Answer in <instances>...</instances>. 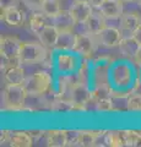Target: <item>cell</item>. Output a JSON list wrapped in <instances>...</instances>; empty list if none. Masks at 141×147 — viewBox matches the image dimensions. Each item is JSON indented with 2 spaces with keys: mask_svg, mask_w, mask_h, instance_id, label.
Wrapping results in <instances>:
<instances>
[{
  "mask_svg": "<svg viewBox=\"0 0 141 147\" xmlns=\"http://www.w3.org/2000/svg\"><path fill=\"white\" fill-rule=\"evenodd\" d=\"M52 85V76L45 71H37L32 75L27 76L24 82V88L26 90L27 94L37 97L47 93Z\"/></svg>",
  "mask_w": 141,
  "mask_h": 147,
  "instance_id": "1",
  "label": "cell"
},
{
  "mask_svg": "<svg viewBox=\"0 0 141 147\" xmlns=\"http://www.w3.org/2000/svg\"><path fill=\"white\" fill-rule=\"evenodd\" d=\"M27 92L22 85H6L3 92V107L6 110H21L25 105Z\"/></svg>",
  "mask_w": 141,
  "mask_h": 147,
  "instance_id": "2",
  "label": "cell"
},
{
  "mask_svg": "<svg viewBox=\"0 0 141 147\" xmlns=\"http://www.w3.org/2000/svg\"><path fill=\"white\" fill-rule=\"evenodd\" d=\"M47 49L44 44L36 42H22L20 50V63L24 64H38L45 60Z\"/></svg>",
  "mask_w": 141,
  "mask_h": 147,
  "instance_id": "3",
  "label": "cell"
},
{
  "mask_svg": "<svg viewBox=\"0 0 141 147\" xmlns=\"http://www.w3.org/2000/svg\"><path fill=\"white\" fill-rule=\"evenodd\" d=\"M21 40L17 37L7 36L1 37L0 39V54L7 61H20V50H21Z\"/></svg>",
  "mask_w": 141,
  "mask_h": 147,
  "instance_id": "4",
  "label": "cell"
},
{
  "mask_svg": "<svg viewBox=\"0 0 141 147\" xmlns=\"http://www.w3.org/2000/svg\"><path fill=\"white\" fill-rule=\"evenodd\" d=\"M121 34V31L115 28V27L106 26L102 31H99L97 34H94V37H96V42L98 45L104 48H114L120 44L123 39Z\"/></svg>",
  "mask_w": 141,
  "mask_h": 147,
  "instance_id": "5",
  "label": "cell"
},
{
  "mask_svg": "<svg viewBox=\"0 0 141 147\" xmlns=\"http://www.w3.org/2000/svg\"><path fill=\"white\" fill-rule=\"evenodd\" d=\"M96 45H97V42H96L94 34H91L88 32L77 33L74 52L82 55V57H90V55L93 54Z\"/></svg>",
  "mask_w": 141,
  "mask_h": 147,
  "instance_id": "6",
  "label": "cell"
},
{
  "mask_svg": "<svg viewBox=\"0 0 141 147\" xmlns=\"http://www.w3.org/2000/svg\"><path fill=\"white\" fill-rule=\"evenodd\" d=\"M92 98V92L88 90L87 85H82L76 82L71 90L70 100L75 105V109H85L86 104Z\"/></svg>",
  "mask_w": 141,
  "mask_h": 147,
  "instance_id": "7",
  "label": "cell"
},
{
  "mask_svg": "<svg viewBox=\"0 0 141 147\" xmlns=\"http://www.w3.org/2000/svg\"><path fill=\"white\" fill-rule=\"evenodd\" d=\"M141 27V17L135 12L123 13L120 16V31L121 33L133 36Z\"/></svg>",
  "mask_w": 141,
  "mask_h": 147,
  "instance_id": "8",
  "label": "cell"
},
{
  "mask_svg": "<svg viewBox=\"0 0 141 147\" xmlns=\"http://www.w3.org/2000/svg\"><path fill=\"white\" fill-rule=\"evenodd\" d=\"M92 5L86 1H74V4L69 9L71 15L74 16L75 21L77 24H85L88 20V17L92 15Z\"/></svg>",
  "mask_w": 141,
  "mask_h": 147,
  "instance_id": "9",
  "label": "cell"
},
{
  "mask_svg": "<svg viewBox=\"0 0 141 147\" xmlns=\"http://www.w3.org/2000/svg\"><path fill=\"white\" fill-rule=\"evenodd\" d=\"M53 25L59 30V32H64V31H74L75 26L77 22L75 21L74 16L71 15L70 10H61L58 15L52 18Z\"/></svg>",
  "mask_w": 141,
  "mask_h": 147,
  "instance_id": "10",
  "label": "cell"
},
{
  "mask_svg": "<svg viewBox=\"0 0 141 147\" xmlns=\"http://www.w3.org/2000/svg\"><path fill=\"white\" fill-rule=\"evenodd\" d=\"M112 80L118 87H125L131 82V70L129 66L124 65V64H119L117 65L111 72Z\"/></svg>",
  "mask_w": 141,
  "mask_h": 147,
  "instance_id": "11",
  "label": "cell"
},
{
  "mask_svg": "<svg viewBox=\"0 0 141 147\" xmlns=\"http://www.w3.org/2000/svg\"><path fill=\"white\" fill-rule=\"evenodd\" d=\"M106 18H119L123 15V1L120 0H106L98 9Z\"/></svg>",
  "mask_w": 141,
  "mask_h": 147,
  "instance_id": "12",
  "label": "cell"
},
{
  "mask_svg": "<svg viewBox=\"0 0 141 147\" xmlns=\"http://www.w3.org/2000/svg\"><path fill=\"white\" fill-rule=\"evenodd\" d=\"M59 33H60L59 30L52 24V25H47V26H45L37 36L39 37L40 43L44 44L45 47L55 48V44H57L58 38H59Z\"/></svg>",
  "mask_w": 141,
  "mask_h": 147,
  "instance_id": "13",
  "label": "cell"
},
{
  "mask_svg": "<svg viewBox=\"0 0 141 147\" xmlns=\"http://www.w3.org/2000/svg\"><path fill=\"white\" fill-rule=\"evenodd\" d=\"M85 27H86V32H88L91 34H97L99 31H102L106 27V17H104L101 11L97 12H92V15L88 17V20L85 22Z\"/></svg>",
  "mask_w": 141,
  "mask_h": 147,
  "instance_id": "14",
  "label": "cell"
},
{
  "mask_svg": "<svg viewBox=\"0 0 141 147\" xmlns=\"http://www.w3.org/2000/svg\"><path fill=\"white\" fill-rule=\"evenodd\" d=\"M4 80H5L6 85H24L26 80L24 69L17 65L7 67L4 74Z\"/></svg>",
  "mask_w": 141,
  "mask_h": 147,
  "instance_id": "15",
  "label": "cell"
},
{
  "mask_svg": "<svg viewBox=\"0 0 141 147\" xmlns=\"http://www.w3.org/2000/svg\"><path fill=\"white\" fill-rule=\"evenodd\" d=\"M140 47H141L140 43L134 38L133 36L124 37V38L121 39L120 44H119V49H120L121 54L124 55V57L131 58V59L135 58V55H136V53L139 52Z\"/></svg>",
  "mask_w": 141,
  "mask_h": 147,
  "instance_id": "16",
  "label": "cell"
},
{
  "mask_svg": "<svg viewBox=\"0 0 141 147\" xmlns=\"http://www.w3.org/2000/svg\"><path fill=\"white\" fill-rule=\"evenodd\" d=\"M76 37L77 34L74 31H64L59 33L58 42L55 44V48L58 50H74L76 44Z\"/></svg>",
  "mask_w": 141,
  "mask_h": 147,
  "instance_id": "17",
  "label": "cell"
},
{
  "mask_svg": "<svg viewBox=\"0 0 141 147\" xmlns=\"http://www.w3.org/2000/svg\"><path fill=\"white\" fill-rule=\"evenodd\" d=\"M33 144V139L30 132L26 131H10L9 145L13 147H30Z\"/></svg>",
  "mask_w": 141,
  "mask_h": 147,
  "instance_id": "18",
  "label": "cell"
},
{
  "mask_svg": "<svg viewBox=\"0 0 141 147\" xmlns=\"http://www.w3.org/2000/svg\"><path fill=\"white\" fill-rule=\"evenodd\" d=\"M76 67V60L72 54L61 53L57 58V69L60 74H71Z\"/></svg>",
  "mask_w": 141,
  "mask_h": 147,
  "instance_id": "19",
  "label": "cell"
},
{
  "mask_svg": "<svg viewBox=\"0 0 141 147\" xmlns=\"http://www.w3.org/2000/svg\"><path fill=\"white\" fill-rule=\"evenodd\" d=\"M47 145L52 147L67 146V131L65 130H51L47 132Z\"/></svg>",
  "mask_w": 141,
  "mask_h": 147,
  "instance_id": "20",
  "label": "cell"
},
{
  "mask_svg": "<svg viewBox=\"0 0 141 147\" xmlns=\"http://www.w3.org/2000/svg\"><path fill=\"white\" fill-rule=\"evenodd\" d=\"M104 134L103 131L81 130L79 131V146H97V141Z\"/></svg>",
  "mask_w": 141,
  "mask_h": 147,
  "instance_id": "21",
  "label": "cell"
},
{
  "mask_svg": "<svg viewBox=\"0 0 141 147\" xmlns=\"http://www.w3.org/2000/svg\"><path fill=\"white\" fill-rule=\"evenodd\" d=\"M129 97L130 93L126 92L112 91V110H117V112L129 110Z\"/></svg>",
  "mask_w": 141,
  "mask_h": 147,
  "instance_id": "22",
  "label": "cell"
},
{
  "mask_svg": "<svg viewBox=\"0 0 141 147\" xmlns=\"http://www.w3.org/2000/svg\"><path fill=\"white\" fill-rule=\"evenodd\" d=\"M1 20H4L9 26L17 27L24 21V13L17 7H11L1 11Z\"/></svg>",
  "mask_w": 141,
  "mask_h": 147,
  "instance_id": "23",
  "label": "cell"
},
{
  "mask_svg": "<svg viewBox=\"0 0 141 147\" xmlns=\"http://www.w3.org/2000/svg\"><path fill=\"white\" fill-rule=\"evenodd\" d=\"M109 79H111V71L109 65H98L93 71V84L96 87L109 86Z\"/></svg>",
  "mask_w": 141,
  "mask_h": 147,
  "instance_id": "24",
  "label": "cell"
},
{
  "mask_svg": "<svg viewBox=\"0 0 141 147\" xmlns=\"http://www.w3.org/2000/svg\"><path fill=\"white\" fill-rule=\"evenodd\" d=\"M106 142L108 146H126V130H112L106 132Z\"/></svg>",
  "mask_w": 141,
  "mask_h": 147,
  "instance_id": "25",
  "label": "cell"
},
{
  "mask_svg": "<svg viewBox=\"0 0 141 147\" xmlns=\"http://www.w3.org/2000/svg\"><path fill=\"white\" fill-rule=\"evenodd\" d=\"M40 10L45 16H48L49 18H54L61 11L60 3L58 0H44L40 6Z\"/></svg>",
  "mask_w": 141,
  "mask_h": 147,
  "instance_id": "26",
  "label": "cell"
},
{
  "mask_svg": "<svg viewBox=\"0 0 141 147\" xmlns=\"http://www.w3.org/2000/svg\"><path fill=\"white\" fill-rule=\"evenodd\" d=\"M47 17L44 13H34L33 16H31L30 18V27L32 32H34L36 34H38L45 26H47Z\"/></svg>",
  "mask_w": 141,
  "mask_h": 147,
  "instance_id": "27",
  "label": "cell"
},
{
  "mask_svg": "<svg viewBox=\"0 0 141 147\" xmlns=\"http://www.w3.org/2000/svg\"><path fill=\"white\" fill-rule=\"evenodd\" d=\"M141 145V131L126 130V146H140Z\"/></svg>",
  "mask_w": 141,
  "mask_h": 147,
  "instance_id": "28",
  "label": "cell"
},
{
  "mask_svg": "<svg viewBox=\"0 0 141 147\" xmlns=\"http://www.w3.org/2000/svg\"><path fill=\"white\" fill-rule=\"evenodd\" d=\"M90 79H91L90 67L87 65V63H84L79 69V74H77V82H79V84H82V85H87Z\"/></svg>",
  "mask_w": 141,
  "mask_h": 147,
  "instance_id": "29",
  "label": "cell"
},
{
  "mask_svg": "<svg viewBox=\"0 0 141 147\" xmlns=\"http://www.w3.org/2000/svg\"><path fill=\"white\" fill-rule=\"evenodd\" d=\"M129 110H141V93L133 92L129 97Z\"/></svg>",
  "mask_w": 141,
  "mask_h": 147,
  "instance_id": "30",
  "label": "cell"
},
{
  "mask_svg": "<svg viewBox=\"0 0 141 147\" xmlns=\"http://www.w3.org/2000/svg\"><path fill=\"white\" fill-rule=\"evenodd\" d=\"M67 146H79V131H67Z\"/></svg>",
  "mask_w": 141,
  "mask_h": 147,
  "instance_id": "31",
  "label": "cell"
},
{
  "mask_svg": "<svg viewBox=\"0 0 141 147\" xmlns=\"http://www.w3.org/2000/svg\"><path fill=\"white\" fill-rule=\"evenodd\" d=\"M20 0H0V6H1V11L7 10L11 7H17Z\"/></svg>",
  "mask_w": 141,
  "mask_h": 147,
  "instance_id": "32",
  "label": "cell"
},
{
  "mask_svg": "<svg viewBox=\"0 0 141 147\" xmlns=\"http://www.w3.org/2000/svg\"><path fill=\"white\" fill-rule=\"evenodd\" d=\"M22 1L31 9H40L44 0H22Z\"/></svg>",
  "mask_w": 141,
  "mask_h": 147,
  "instance_id": "33",
  "label": "cell"
},
{
  "mask_svg": "<svg viewBox=\"0 0 141 147\" xmlns=\"http://www.w3.org/2000/svg\"><path fill=\"white\" fill-rule=\"evenodd\" d=\"M104 1H106V0H90V4L92 5V7L99 9L104 4Z\"/></svg>",
  "mask_w": 141,
  "mask_h": 147,
  "instance_id": "34",
  "label": "cell"
},
{
  "mask_svg": "<svg viewBox=\"0 0 141 147\" xmlns=\"http://www.w3.org/2000/svg\"><path fill=\"white\" fill-rule=\"evenodd\" d=\"M134 61H135V64H138L139 66H141V47H140V49H139V52L136 53V55H135Z\"/></svg>",
  "mask_w": 141,
  "mask_h": 147,
  "instance_id": "35",
  "label": "cell"
},
{
  "mask_svg": "<svg viewBox=\"0 0 141 147\" xmlns=\"http://www.w3.org/2000/svg\"><path fill=\"white\" fill-rule=\"evenodd\" d=\"M133 37H134V38H135L136 40H138V42L140 43V45H141V27H140V28H139V30L136 31L135 33L133 34Z\"/></svg>",
  "mask_w": 141,
  "mask_h": 147,
  "instance_id": "36",
  "label": "cell"
},
{
  "mask_svg": "<svg viewBox=\"0 0 141 147\" xmlns=\"http://www.w3.org/2000/svg\"><path fill=\"white\" fill-rule=\"evenodd\" d=\"M120 1H123V3H131V1H134V0H120Z\"/></svg>",
  "mask_w": 141,
  "mask_h": 147,
  "instance_id": "37",
  "label": "cell"
},
{
  "mask_svg": "<svg viewBox=\"0 0 141 147\" xmlns=\"http://www.w3.org/2000/svg\"><path fill=\"white\" fill-rule=\"evenodd\" d=\"M74 1H86V3H90V0H74Z\"/></svg>",
  "mask_w": 141,
  "mask_h": 147,
  "instance_id": "38",
  "label": "cell"
}]
</instances>
